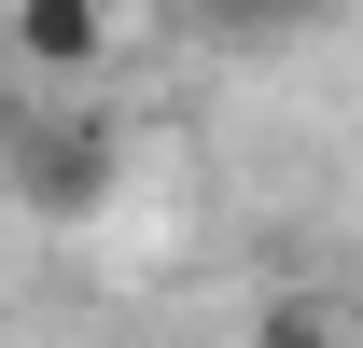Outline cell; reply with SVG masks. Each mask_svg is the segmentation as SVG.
Here are the masks:
<instances>
[{"instance_id": "cell-5", "label": "cell", "mask_w": 363, "mask_h": 348, "mask_svg": "<svg viewBox=\"0 0 363 348\" xmlns=\"http://www.w3.org/2000/svg\"><path fill=\"white\" fill-rule=\"evenodd\" d=\"M0 139H14V84H0Z\"/></svg>"}, {"instance_id": "cell-3", "label": "cell", "mask_w": 363, "mask_h": 348, "mask_svg": "<svg viewBox=\"0 0 363 348\" xmlns=\"http://www.w3.org/2000/svg\"><path fill=\"white\" fill-rule=\"evenodd\" d=\"M238 28H252V42H294V28H321V0H224Z\"/></svg>"}, {"instance_id": "cell-2", "label": "cell", "mask_w": 363, "mask_h": 348, "mask_svg": "<svg viewBox=\"0 0 363 348\" xmlns=\"http://www.w3.org/2000/svg\"><path fill=\"white\" fill-rule=\"evenodd\" d=\"M98 42H112L98 0H14V56L28 70H98Z\"/></svg>"}, {"instance_id": "cell-4", "label": "cell", "mask_w": 363, "mask_h": 348, "mask_svg": "<svg viewBox=\"0 0 363 348\" xmlns=\"http://www.w3.org/2000/svg\"><path fill=\"white\" fill-rule=\"evenodd\" d=\"M266 348H350V335H335V320H308V306H294V320H266Z\"/></svg>"}, {"instance_id": "cell-1", "label": "cell", "mask_w": 363, "mask_h": 348, "mask_svg": "<svg viewBox=\"0 0 363 348\" xmlns=\"http://www.w3.org/2000/svg\"><path fill=\"white\" fill-rule=\"evenodd\" d=\"M14 195H28L43 223H84L98 195H112V139L98 126H28L14 139Z\"/></svg>"}]
</instances>
